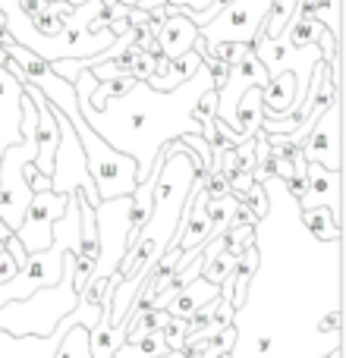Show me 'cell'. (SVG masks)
I'll list each match as a JSON object with an SVG mask.
<instances>
[{
    "label": "cell",
    "mask_w": 346,
    "mask_h": 358,
    "mask_svg": "<svg viewBox=\"0 0 346 358\" xmlns=\"http://www.w3.org/2000/svg\"><path fill=\"white\" fill-rule=\"evenodd\" d=\"M35 155H38L35 136H22L16 145L4 148V155H0V220L10 229H19L25 208L32 201V189L29 179L22 176V164L35 161Z\"/></svg>",
    "instance_id": "obj_2"
},
{
    "label": "cell",
    "mask_w": 346,
    "mask_h": 358,
    "mask_svg": "<svg viewBox=\"0 0 346 358\" xmlns=\"http://www.w3.org/2000/svg\"><path fill=\"white\" fill-rule=\"evenodd\" d=\"M164 10H167V19L158 25L155 41H158V48H161V54L173 60V57L192 50V44H195V38H198V25L192 22L189 16H186L183 6L167 3Z\"/></svg>",
    "instance_id": "obj_7"
},
{
    "label": "cell",
    "mask_w": 346,
    "mask_h": 358,
    "mask_svg": "<svg viewBox=\"0 0 346 358\" xmlns=\"http://www.w3.org/2000/svg\"><path fill=\"white\" fill-rule=\"evenodd\" d=\"M19 271V264L13 261V255L6 252V248H0V283H6V280H13Z\"/></svg>",
    "instance_id": "obj_19"
},
{
    "label": "cell",
    "mask_w": 346,
    "mask_h": 358,
    "mask_svg": "<svg viewBox=\"0 0 346 358\" xmlns=\"http://www.w3.org/2000/svg\"><path fill=\"white\" fill-rule=\"evenodd\" d=\"M167 3H177V6H189V10H205L211 0H167Z\"/></svg>",
    "instance_id": "obj_21"
},
{
    "label": "cell",
    "mask_w": 346,
    "mask_h": 358,
    "mask_svg": "<svg viewBox=\"0 0 346 358\" xmlns=\"http://www.w3.org/2000/svg\"><path fill=\"white\" fill-rule=\"evenodd\" d=\"M57 126H60V138H57V151H54V170H50V192H82L92 208L101 204V195L95 189V179L88 173L85 164V151H82V142L76 136L73 123L67 120V113L54 107Z\"/></svg>",
    "instance_id": "obj_1"
},
{
    "label": "cell",
    "mask_w": 346,
    "mask_h": 358,
    "mask_svg": "<svg viewBox=\"0 0 346 358\" xmlns=\"http://www.w3.org/2000/svg\"><path fill=\"white\" fill-rule=\"evenodd\" d=\"M214 113H217V88L208 85L195 98V104H192V117H195V120H208V117H214Z\"/></svg>",
    "instance_id": "obj_17"
},
{
    "label": "cell",
    "mask_w": 346,
    "mask_h": 358,
    "mask_svg": "<svg viewBox=\"0 0 346 358\" xmlns=\"http://www.w3.org/2000/svg\"><path fill=\"white\" fill-rule=\"evenodd\" d=\"M198 66H202V54H198L195 48L179 54V57H173V60L164 54H158L155 69H151V76L145 79V85L155 88V92H173V88H179L183 82H189L192 76L198 73Z\"/></svg>",
    "instance_id": "obj_8"
},
{
    "label": "cell",
    "mask_w": 346,
    "mask_h": 358,
    "mask_svg": "<svg viewBox=\"0 0 346 358\" xmlns=\"http://www.w3.org/2000/svg\"><path fill=\"white\" fill-rule=\"evenodd\" d=\"M69 6H82V3H88V0H67Z\"/></svg>",
    "instance_id": "obj_25"
},
{
    "label": "cell",
    "mask_w": 346,
    "mask_h": 358,
    "mask_svg": "<svg viewBox=\"0 0 346 358\" xmlns=\"http://www.w3.org/2000/svg\"><path fill=\"white\" fill-rule=\"evenodd\" d=\"M101 252V236H98V220H95V208L82 198L79 201V255L98 261Z\"/></svg>",
    "instance_id": "obj_11"
},
{
    "label": "cell",
    "mask_w": 346,
    "mask_h": 358,
    "mask_svg": "<svg viewBox=\"0 0 346 358\" xmlns=\"http://www.w3.org/2000/svg\"><path fill=\"white\" fill-rule=\"evenodd\" d=\"M309 164H321L328 170H340V98L331 101L328 110L312 123L309 136L299 145Z\"/></svg>",
    "instance_id": "obj_5"
},
{
    "label": "cell",
    "mask_w": 346,
    "mask_h": 358,
    "mask_svg": "<svg viewBox=\"0 0 346 358\" xmlns=\"http://www.w3.org/2000/svg\"><path fill=\"white\" fill-rule=\"evenodd\" d=\"M164 3H167V0H136V6H139V10H145V13L158 10V6H164Z\"/></svg>",
    "instance_id": "obj_22"
},
{
    "label": "cell",
    "mask_w": 346,
    "mask_h": 358,
    "mask_svg": "<svg viewBox=\"0 0 346 358\" xmlns=\"http://www.w3.org/2000/svg\"><path fill=\"white\" fill-rule=\"evenodd\" d=\"M305 179H309V185H305V195L296 201L299 210L324 204L340 220V170H328L321 164L305 161Z\"/></svg>",
    "instance_id": "obj_6"
},
{
    "label": "cell",
    "mask_w": 346,
    "mask_h": 358,
    "mask_svg": "<svg viewBox=\"0 0 346 358\" xmlns=\"http://www.w3.org/2000/svg\"><path fill=\"white\" fill-rule=\"evenodd\" d=\"M299 214H303L305 227H309V233L315 236V239H321V242H337L340 239V220H337L324 204H318V208H303Z\"/></svg>",
    "instance_id": "obj_10"
},
{
    "label": "cell",
    "mask_w": 346,
    "mask_h": 358,
    "mask_svg": "<svg viewBox=\"0 0 346 358\" xmlns=\"http://www.w3.org/2000/svg\"><path fill=\"white\" fill-rule=\"evenodd\" d=\"M54 358H88V327L85 324H73L57 343Z\"/></svg>",
    "instance_id": "obj_12"
},
{
    "label": "cell",
    "mask_w": 346,
    "mask_h": 358,
    "mask_svg": "<svg viewBox=\"0 0 346 358\" xmlns=\"http://www.w3.org/2000/svg\"><path fill=\"white\" fill-rule=\"evenodd\" d=\"M337 327H340V311H331V315L318 324V330H321V334H324V330H334V334H337Z\"/></svg>",
    "instance_id": "obj_20"
},
{
    "label": "cell",
    "mask_w": 346,
    "mask_h": 358,
    "mask_svg": "<svg viewBox=\"0 0 346 358\" xmlns=\"http://www.w3.org/2000/svg\"><path fill=\"white\" fill-rule=\"evenodd\" d=\"M217 296V283H208V280L198 273L195 280H192L189 286H186L183 292H177V296L167 302V311L177 317H189L195 308H202L205 302H211V299Z\"/></svg>",
    "instance_id": "obj_9"
},
{
    "label": "cell",
    "mask_w": 346,
    "mask_h": 358,
    "mask_svg": "<svg viewBox=\"0 0 346 358\" xmlns=\"http://www.w3.org/2000/svg\"><path fill=\"white\" fill-rule=\"evenodd\" d=\"M315 19L340 41V0H315Z\"/></svg>",
    "instance_id": "obj_14"
},
{
    "label": "cell",
    "mask_w": 346,
    "mask_h": 358,
    "mask_svg": "<svg viewBox=\"0 0 346 358\" xmlns=\"http://www.w3.org/2000/svg\"><path fill=\"white\" fill-rule=\"evenodd\" d=\"M268 349H271V336H261V340H258V352H268Z\"/></svg>",
    "instance_id": "obj_23"
},
{
    "label": "cell",
    "mask_w": 346,
    "mask_h": 358,
    "mask_svg": "<svg viewBox=\"0 0 346 358\" xmlns=\"http://www.w3.org/2000/svg\"><path fill=\"white\" fill-rule=\"evenodd\" d=\"M249 245H255V227L252 223H230L223 229V252L240 258Z\"/></svg>",
    "instance_id": "obj_13"
},
{
    "label": "cell",
    "mask_w": 346,
    "mask_h": 358,
    "mask_svg": "<svg viewBox=\"0 0 346 358\" xmlns=\"http://www.w3.org/2000/svg\"><path fill=\"white\" fill-rule=\"evenodd\" d=\"M240 201H246L249 208L255 210V217H258V220H261V217L271 214V201H268V189H265V182H252V185L246 189V195L240 198Z\"/></svg>",
    "instance_id": "obj_16"
},
{
    "label": "cell",
    "mask_w": 346,
    "mask_h": 358,
    "mask_svg": "<svg viewBox=\"0 0 346 358\" xmlns=\"http://www.w3.org/2000/svg\"><path fill=\"white\" fill-rule=\"evenodd\" d=\"M101 3H104V6H107V3H117V0H101Z\"/></svg>",
    "instance_id": "obj_26"
},
{
    "label": "cell",
    "mask_w": 346,
    "mask_h": 358,
    "mask_svg": "<svg viewBox=\"0 0 346 358\" xmlns=\"http://www.w3.org/2000/svg\"><path fill=\"white\" fill-rule=\"evenodd\" d=\"M63 210H67V195L63 192H32V201L16 229L25 252H44L54 242V220Z\"/></svg>",
    "instance_id": "obj_4"
},
{
    "label": "cell",
    "mask_w": 346,
    "mask_h": 358,
    "mask_svg": "<svg viewBox=\"0 0 346 358\" xmlns=\"http://www.w3.org/2000/svg\"><path fill=\"white\" fill-rule=\"evenodd\" d=\"M328 358H340V346H334V349H331V355Z\"/></svg>",
    "instance_id": "obj_24"
},
{
    "label": "cell",
    "mask_w": 346,
    "mask_h": 358,
    "mask_svg": "<svg viewBox=\"0 0 346 358\" xmlns=\"http://www.w3.org/2000/svg\"><path fill=\"white\" fill-rule=\"evenodd\" d=\"M221 173H223V179H227V185H230V192H233L236 198H242V195H246V189L255 182L252 173H249V170H240V167L221 170Z\"/></svg>",
    "instance_id": "obj_18"
},
{
    "label": "cell",
    "mask_w": 346,
    "mask_h": 358,
    "mask_svg": "<svg viewBox=\"0 0 346 358\" xmlns=\"http://www.w3.org/2000/svg\"><path fill=\"white\" fill-rule=\"evenodd\" d=\"M268 10H271V0H230V3H223V10L214 19L198 25V35L205 38V44L252 41L261 31Z\"/></svg>",
    "instance_id": "obj_3"
},
{
    "label": "cell",
    "mask_w": 346,
    "mask_h": 358,
    "mask_svg": "<svg viewBox=\"0 0 346 358\" xmlns=\"http://www.w3.org/2000/svg\"><path fill=\"white\" fill-rule=\"evenodd\" d=\"M161 336H164V343H167L170 352H183V343H186V317L170 315L167 324L161 327Z\"/></svg>",
    "instance_id": "obj_15"
}]
</instances>
